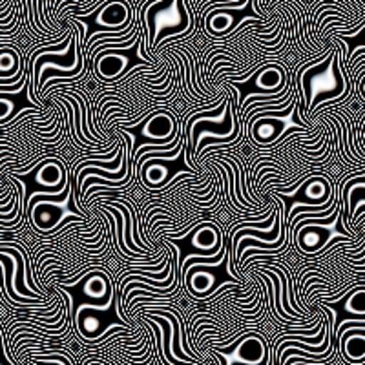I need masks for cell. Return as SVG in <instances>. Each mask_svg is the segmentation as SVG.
<instances>
[{"label": "cell", "instance_id": "1", "mask_svg": "<svg viewBox=\"0 0 365 365\" xmlns=\"http://www.w3.org/2000/svg\"><path fill=\"white\" fill-rule=\"evenodd\" d=\"M64 174H66V159H48L38 168L37 181L46 188H57L64 182Z\"/></svg>", "mask_w": 365, "mask_h": 365}, {"label": "cell", "instance_id": "2", "mask_svg": "<svg viewBox=\"0 0 365 365\" xmlns=\"http://www.w3.org/2000/svg\"><path fill=\"white\" fill-rule=\"evenodd\" d=\"M113 291V283L110 276L106 274H90V279L84 285V294L91 296V298H103V296H108Z\"/></svg>", "mask_w": 365, "mask_h": 365}, {"label": "cell", "instance_id": "3", "mask_svg": "<svg viewBox=\"0 0 365 365\" xmlns=\"http://www.w3.org/2000/svg\"><path fill=\"white\" fill-rule=\"evenodd\" d=\"M364 294H365V283H358V285H354L353 291H351V296H349L347 299L345 309H347L349 312H353V314L365 316V307H364V302H361Z\"/></svg>", "mask_w": 365, "mask_h": 365}]
</instances>
